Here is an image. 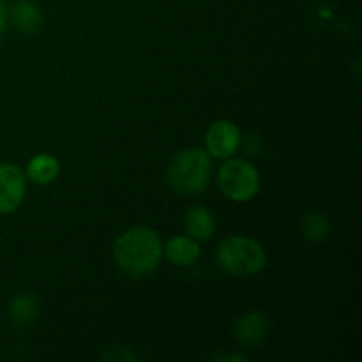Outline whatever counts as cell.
Segmentation results:
<instances>
[{
	"label": "cell",
	"mask_w": 362,
	"mask_h": 362,
	"mask_svg": "<svg viewBox=\"0 0 362 362\" xmlns=\"http://www.w3.org/2000/svg\"><path fill=\"white\" fill-rule=\"evenodd\" d=\"M184 226H186L187 235L193 237L198 243H202V240L211 239L216 230V221L214 216H212V212L209 209L197 205V207H191L186 212Z\"/></svg>",
	"instance_id": "30bf717a"
},
{
	"label": "cell",
	"mask_w": 362,
	"mask_h": 362,
	"mask_svg": "<svg viewBox=\"0 0 362 362\" xmlns=\"http://www.w3.org/2000/svg\"><path fill=\"white\" fill-rule=\"evenodd\" d=\"M163 258V240L148 226H134L120 233L113 243V260L129 278H145L159 267Z\"/></svg>",
	"instance_id": "6da1fadb"
},
{
	"label": "cell",
	"mask_w": 362,
	"mask_h": 362,
	"mask_svg": "<svg viewBox=\"0 0 362 362\" xmlns=\"http://www.w3.org/2000/svg\"><path fill=\"white\" fill-rule=\"evenodd\" d=\"M7 23H9V7L4 0H0V32L7 27Z\"/></svg>",
	"instance_id": "9a60e30c"
},
{
	"label": "cell",
	"mask_w": 362,
	"mask_h": 362,
	"mask_svg": "<svg viewBox=\"0 0 362 362\" xmlns=\"http://www.w3.org/2000/svg\"><path fill=\"white\" fill-rule=\"evenodd\" d=\"M200 244L189 235H175L165 244L163 255L177 267H189L200 258Z\"/></svg>",
	"instance_id": "9c48e42d"
},
{
	"label": "cell",
	"mask_w": 362,
	"mask_h": 362,
	"mask_svg": "<svg viewBox=\"0 0 362 362\" xmlns=\"http://www.w3.org/2000/svg\"><path fill=\"white\" fill-rule=\"evenodd\" d=\"M218 265L232 276H255L267 265V253L257 240L244 235L226 237L216 253Z\"/></svg>",
	"instance_id": "3957f363"
},
{
	"label": "cell",
	"mask_w": 362,
	"mask_h": 362,
	"mask_svg": "<svg viewBox=\"0 0 362 362\" xmlns=\"http://www.w3.org/2000/svg\"><path fill=\"white\" fill-rule=\"evenodd\" d=\"M271 332V320L262 311H250L237 320L233 336L244 346H255L264 341Z\"/></svg>",
	"instance_id": "52a82bcc"
},
{
	"label": "cell",
	"mask_w": 362,
	"mask_h": 362,
	"mask_svg": "<svg viewBox=\"0 0 362 362\" xmlns=\"http://www.w3.org/2000/svg\"><path fill=\"white\" fill-rule=\"evenodd\" d=\"M39 300L32 293H21L14 297L9 306V317L16 325H30L39 317Z\"/></svg>",
	"instance_id": "7c38bea8"
},
{
	"label": "cell",
	"mask_w": 362,
	"mask_h": 362,
	"mask_svg": "<svg viewBox=\"0 0 362 362\" xmlns=\"http://www.w3.org/2000/svg\"><path fill=\"white\" fill-rule=\"evenodd\" d=\"M212 173L214 166L209 152L198 147H189L173 156L166 170V182L175 193L193 197L207 189Z\"/></svg>",
	"instance_id": "7a4b0ae2"
},
{
	"label": "cell",
	"mask_w": 362,
	"mask_h": 362,
	"mask_svg": "<svg viewBox=\"0 0 362 362\" xmlns=\"http://www.w3.org/2000/svg\"><path fill=\"white\" fill-rule=\"evenodd\" d=\"M218 186L228 200L244 204L257 197L260 189V173L246 159H228L218 172Z\"/></svg>",
	"instance_id": "277c9868"
},
{
	"label": "cell",
	"mask_w": 362,
	"mask_h": 362,
	"mask_svg": "<svg viewBox=\"0 0 362 362\" xmlns=\"http://www.w3.org/2000/svg\"><path fill=\"white\" fill-rule=\"evenodd\" d=\"M9 21L21 34H35L42 28L45 16L37 4L30 0H16L9 7Z\"/></svg>",
	"instance_id": "ba28073f"
},
{
	"label": "cell",
	"mask_w": 362,
	"mask_h": 362,
	"mask_svg": "<svg viewBox=\"0 0 362 362\" xmlns=\"http://www.w3.org/2000/svg\"><path fill=\"white\" fill-rule=\"evenodd\" d=\"M329 232H331V223L320 212H310L308 216H304L303 223H300V233L304 235V239L311 240V243L325 240Z\"/></svg>",
	"instance_id": "4fadbf2b"
},
{
	"label": "cell",
	"mask_w": 362,
	"mask_h": 362,
	"mask_svg": "<svg viewBox=\"0 0 362 362\" xmlns=\"http://www.w3.org/2000/svg\"><path fill=\"white\" fill-rule=\"evenodd\" d=\"M59 172L60 165L55 156L37 154L28 161L25 177L30 182L37 184V186H46V184H52L59 177Z\"/></svg>",
	"instance_id": "8fae6325"
},
{
	"label": "cell",
	"mask_w": 362,
	"mask_h": 362,
	"mask_svg": "<svg viewBox=\"0 0 362 362\" xmlns=\"http://www.w3.org/2000/svg\"><path fill=\"white\" fill-rule=\"evenodd\" d=\"M103 359H108V361H136V356L134 354H131L127 349H120V346H115V349H112L110 352L105 354V357Z\"/></svg>",
	"instance_id": "5bb4252c"
},
{
	"label": "cell",
	"mask_w": 362,
	"mask_h": 362,
	"mask_svg": "<svg viewBox=\"0 0 362 362\" xmlns=\"http://www.w3.org/2000/svg\"><path fill=\"white\" fill-rule=\"evenodd\" d=\"M240 145V129L230 120H216L205 133V147L212 158L228 159Z\"/></svg>",
	"instance_id": "8992f818"
},
{
	"label": "cell",
	"mask_w": 362,
	"mask_h": 362,
	"mask_svg": "<svg viewBox=\"0 0 362 362\" xmlns=\"http://www.w3.org/2000/svg\"><path fill=\"white\" fill-rule=\"evenodd\" d=\"M27 191V177L13 163L0 165V214H13L21 207Z\"/></svg>",
	"instance_id": "5b68a950"
}]
</instances>
